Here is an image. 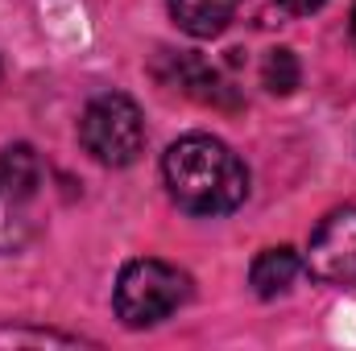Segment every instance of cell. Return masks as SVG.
I'll return each instance as SVG.
<instances>
[{
    "label": "cell",
    "mask_w": 356,
    "mask_h": 351,
    "mask_svg": "<svg viewBox=\"0 0 356 351\" xmlns=\"http://www.w3.org/2000/svg\"><path fill=\"white\" fill-rule=\"evenodd\" d=\"M162 178L166 190L186 215H228L249 198V170L245 162L207 132H191L175 141L162 157Z\"/></svg>",
    "instance_id": "1"
},
{
    "label": "cell",
    "mask_w": 356,
    "mask_h": 351,
    "mask_svg": "<svg viewBox=\"0 0 356 351\" xmlns=\"http://www.w3.org/2000/svg\"><path fill=\"white\" fill-rule=\"evenodd\" d=\"M186 298H191V277L182 268L158 261V257H137L116 277L112 310L124 327L141 331V327L166 323L178 306H186Z\"/></svg>",
    "instance_id": "2"
},
{
    "label": "cell",
    "mask_w": 356,
    "mask_h": 351,
    "mask_svg": "<svg viewBox=\"0 0 356 351\" xmlns=\"http://www.w3.org/2000/svg\"><path fill=\"white\" fill-rule=\"evenodd\" d=\"M79 141L99 166H133L145 149V120H141V108L120 95V91H104L95 95L88 108H83V120H79Z\"/></svg>",
    "instance_id": "3"
},
{
    "label": "cell",
    "mask_w": 356,
    "mask_h": 351,
    "mask_svg": "<svg viewBox=\"0 0 356 351\" xmlns=\"http://www.w3.org/2000/svg\"><path fill=\"white\" fill-rule=\"evenodd\" d=\"M302 264L323 285H356V207H340L319 219Z\"/></svg>",
    "instance_id": "4"
},
{
    "label": "cell",
    "mask_w": 356,
    "mask_h": 351,
    "mask_svg": "<svg viewBox=\"0 0 356 351\" xmlns=\"http://www.w3.org/2000/svg\"><path fill=\"white\" fill-rule=\"evenodd\" d=\"M170 17L191 37H216L241 8V0H166Z\"/></svg>",
    "instance_id": "5"
},
{
    "label": "cell",
    "mask_w": 356,
    "mask_h": 351,
    "mask_svg": "<svg viewBox=\"0 0 356 351\" xmlns=\"http://www.w3.org/2000/svg\"><path fill=\"white\" fill-rule=\"evenodd\" d=\"M298 268H302L298 252L286 248V244H277V248L257 252V261H253V268H249V285H253L257 298H277V293H286V289L294 285Z\"/></svg>",
    "instance_id": "6"
},
{
    "label": "cell",
    "mask_w": 356,
    "mask_h": 351,
    "mask_svg": "<svg viewBox=\"0 0 356 351\" xmlns=\"http://www.w3.org/2000/svg\"><path fill=\"white\" fill-rule=\"evenodd\" d=\"M0 186L17 198V203H29L42 186V162L29 145H8L4 157H0Z\"/></svg>",
    "instance_id": "7"
},
{
    "label": "cell",
    "mask_w": 356,
    "mask_h": 351,
    "mask_svg": "<svg viewBox=\"0 0 356 351\" xmlns=\"http://www.w3.org/2000/svg\"><path fill=\"white\" fill-rule=\"evenodd\" d=\"M175 83L186 91V95L203 99V103H220V95H224L220 75H216L207 62H199V58H175Z\"/></svg>",
    "instance_id": "8"
},
{
    "label": "cell",
    "mask_w": 356,
    "mask_h": 351,
    "mask_svg": "<svg viewBox=\"0 0 356 351\" xmlns=\"http://www.w3.org/2000/svg\"><path fill=\"white\" fill-rule=\"evenodd\" d=\"M33 236V223L25 215V203H17L4 186H0V252H21Z\"/></svg>",
    "instance_id": "9"
},
{
    "label": "cell",
    "mask_w": 356,
    "mask_h": 351,
    "mask_svg": "<svg viewBox=\"0 0 356 351\" xmlns=\"http://www.w3.org/2000/svg\"><path fill=\"white\" fill-rule=\"evenodd\" d=\"M302 79V67L294 58V50H269L266 67H261V83H266L273 95H290Z\"/></svg>",
    "instance_id": "10"
},
{
    "label": "cell",
    "mask_w": 356,
    "mask_h": 351,
    "mask_svg": "<svg viewBox=\"0 0 356 351\" xmlns=\"http://www.w3.org/2000/svg\"><path fill=\"white\" fill-rule=\"evenodd\" d=\"M0 343H33V348H79V343H88V339H79V335H67V331H42V327H0Z\"/></svg>",
    "instance_id": "11"
},
{
    "label": "cell",
    "mask_w": 356,
    "mask_h": 351,
    "mask_svg": "<svg viewBox=\"0 0 356 351\" xmlns=\"http://www.w3.org/2000/svg\"><path fill=\"white\" fill-rule=\"evenodd\" d=\"M282 8H290V12H315V8H323L327 0H277Z\"/></svg>",
    "instance_id": "12"
},
{
    "label": "cell",
    "mask_w": 356,
    "mask_h": 351,
    "mask_svg": "<svg viewBox=\"0 0 356 351\" xmlns=\"http://www.w3.org/2000/svg\"><path fill=\"white\" fill-rule=\"evenodd\" d=\"M348 29H353V42H356V4H353V25Z\"/></svg>",
    "instance_id": "13"
}]
</instances>
